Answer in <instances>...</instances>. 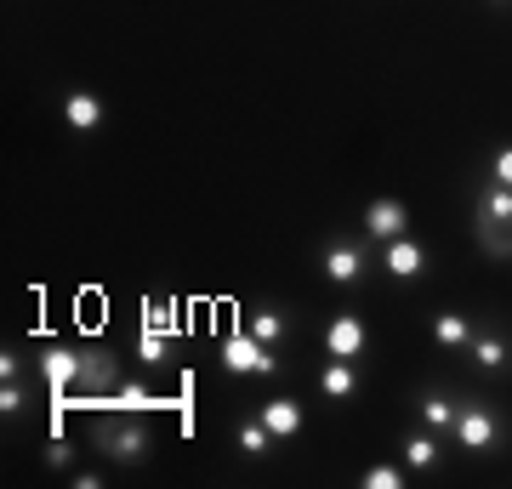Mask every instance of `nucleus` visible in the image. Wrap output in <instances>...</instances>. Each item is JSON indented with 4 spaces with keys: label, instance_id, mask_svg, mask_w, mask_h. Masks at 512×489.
<instances>
[{
    "label": "nucleus",
    "instance_id": "nucleus-1",
    "mask_svg": "<svg viewBox=\"0 0 512 489\" xmlns=\"http://www.w3.org/2000/svg\"><path fill=\"white\" fill-rule=\"evenodd\" d=\"M86 438H92V450L109 455L114 467H143L148 455H154V427L143 416H131V410H120V416H92L86 421Z\"/></svg>",
    "mask_w": 512,
    "mask_h": 489
},
{
    "label": "nucleus",
    "instance_id": "nucleus-2",
    "mask_svg": "<svg viewBox=\"0 0 512 489\" xmlns=\"http://www.w3.org/2000/svg\"><path fill=\"white\" fill-rule=\"evenodd\" d=\"M473 234L490 256H512V188L484 182L473 200Z\"/></svg>",
    "mask_w": 512,
    "mask_h": 489
},
{
    "label": "nucleus",
    "instance_id": "nucleus-3",
    "mask_svg": "<svg viewBox=\"0 0 512 489\" xmlns=\"http://www.w3.org/2000/svg\"><path fill=\"white\" fill-rule=\"evenodd\" d=\"M450 438H456V444H461L467 455H490V450H501V438H507V427H501V410H495L490 399H461Z\"/></svg>",
    "mask_w": 512,
    "mask_h": 489
},
{
    "label": "nucleus",
    "instance_id": "nucleus-4",
    "mask_svg": "<svg viewBox=\"0 0 512 489\" xmlns=\"http://www.w3.org/2000/svg\"><path fill=\"white\" fill-rule=\"evenodd\" d=\"M319 268H325L330 285H359V279L376 268V251H370L365 234H336L325 251H319Z\"/></svg>",
    "mask_w": 512,
    "mask_h": 489
},
{
    "label": "nucleus",
    "instance_id": "nucleus-5",
    "mask_svg": "<svg viewBox=\"0 0 512 489\" xmlns=\"http://www.w3.org/2000/svg\"><path fill=\"white\" fill-rule=\"evenodd\" d=\"M217 359H222V370H228V376H274V370H279L274 347L256 342V336H251L245 325H234L228 336H222Z\"/></svg>",
    "mask_w": 512,
    "mask_h": 489
},
{
    "label": "nucleus",
    "instance_id": "nucleus-6",
    "mask_svg": "<svg viewBox=\"0 0 512 489\" xmlns=\"http://www.w3.org/2000/svg\"><path fill=\"white\" fill-rule=\"evenodd\" d=\"M467 353H473V364L484 370V376H507V370H512V336L501 325H490V319H478V325H473Z\"/></svg>",
    "mask_w": 512,
    "mask_h": 489
},
{
    "label": "nucleus",
    "instance_id": "nucleus-7",
    "mask_svg": "<svg viewBox=\"0 0 512 489\" xmlns=\"http://www.w3.org/2000/svg\"><path fill=\"white\" fill-rule=\"evenodd\" d=\"M376 262H382L387 279L410 285V279H421V273H427V245H421L416 234H399V239H387V245H382V256H376Z\"/></svg>",
    "mask_w": 512,
    "mask_h": 489
},
{
    "label": "nucleus",
    "instance_id": "nucleus-8",
    "mask_svg": "<svg viewBox=\"0 0 512 489\" xmlns=\"http://www.w3.org/2000/svg\"><path fill=\"white\" fill-rule=\"evenodd\" d=\"M365 347H370V330H365L359 313H330V325H325L330 359H365Z\"/></svg>",
    "mask_w": 512,
    "mask_h": 489
},
{
    "label": "nucleus",
    "instance_id": "nucleus-9",
    "mask_svg": "<svg viewBox=\"0 0 512 489\" xmlns=\"http://www.w3.org/2000/svg\"><path fill=\"white\" fill-rule=\"evenodd\" d=\"M410 234V205L404 200H370L365 205V239L370 245H387V239Z\"/></svg>",
    "mask_w": 512,
    "mask_h": 489
},
{
    "label": "nucleus",
    "instance_id": "nucleus-10",
    "mask_svg": "<svg viewBox=\"0 0 512 489\" xmlns=\"http://www.w3.org/2000/svg\"><path fill=\"white\" fill-rule=\"evenodd\" d=\"M80 370H86V353L80 347H46L40 353V376L52 393H74L80 387Z\"/></svg>",
    "mask_w": 512,
    "mask_h": 489
},
{
    "label": "nucleus",
    "instance_id": "nucleus-11",
    "mask_svg": "<svg viewBox=\"0 0 512 489\" xmlns=\"http://www.w3.org/2000/svg\"><path fill=\"white\" fill-rule=\"evenodd\" d=\"M103 120H109V109H103V97H97V91H69V97H63V126H69L74 137L103 131Z\"/></svg>",
    "mask_w": 512,
    "mask_h": 489
},
{
    "label": "nucleus",
    "instance_id": "nucleus-12",
    "mask_svg": "<svg viewBox=\"0 0 512 489\" xmlns=\"http://www.w3.org/2000/svg\"><path fill=\"white\" fill-rule=\"evenodd\" d=\"M416 410H421V427H427V433L450 438V427H456V410H461V399L450 393V387H427V393L416 399Z\"/></svg>",
    "mask_w": 512,
    "mask_h": 489
},
{
    "label": "nucleus",
    "instance_id": "nucleus-13",
    "mask_svg": "<svg viewBox=\"0 0 512 489\" xmlns=\"http://www.w3.org/2000/svg\"><path fill=\"white\" fill-rule=\"evenodd\" d=\"M256 416L268 421V433H274L279 444H291V438L308 427V410H302V399H268L262 410H256Z\"/></svg>",
    "mask_w": 512,
    "mask_h": 489
},
{
    "label": "nucleus",
    "instance_id": "nucleus-14",
    "mask_svg": "<svg viewBox=\"0 0 512 489\" xmlns=\"http://www.w3.org/2000/svg\"><path fill=\"white\" fill-rule=\"evenodd\" d=\"M359 359H330L325 370H319V393H325L330 404H348L353 393H359Z\"/></svg>",
    "mask_w": 512,
    "mask_h": 489
},
{
    "label": "nucleus",
    "instance_id": "nucleus-15",
    "mask_svg": "<svg viewBox=\"0 0 512 489\" xmlns=\"http://www.w3.org/2000/svg\"><path fill=\"white\" fill-rule=\"evenodd\" d=\"M399 455H404V467L410 472H433L444 461V438L439 433H404Z\"/></svg>",
    "mask_w": 512,
    "mask_h": 489
},
{
    "label": "nucleus",
    "instance_id": "nucleus-16",
    "mask_svg": "<svg viewBox=\"0 0 512 489\" xmlns=\"http://www.w3.org/2000/svg\"><path fill=\"white\" fill-rule=\"evenodd\" d=\"M234 444H239V455H245V461H268L279 438L268 433V421H262V416H245V421L234 427Z\"/></svg>",
    "mask_w": 512,
    "mask_h": 489
},
{
    "label": "nucleus",
    "instance_id": "nucleus-17",
    "mask_svg": "<svg viewBox=\"0 0 512 489\" xmlns=\"http://www.w3.org/2000/svg\"><path fill=\"white\" fill-rule=\"evenodd\" d=\"M120 381H126V370H120V359H114V353H86L80 387H103V393H120Z\"/></svg>",
    "mask_w": 512,
    "mask_h": 489
},
{
    "label": "nucleus",
    "instance_id": "nucleus-18",
    "mask_svg": "<svg viewBox=\"0 0 512 489\" xmlns=\"http://www.w3.org/2000/svg\"><path fill=\"white\" fill-rule=\"evenodd\" d=\"M177 342H183V336H171V330L143 325V336H137V359H143L148 370H165V364H171V353H177Z\"/></svg>",
    "mask_w": 512,
    "mask_h": 489
},
{
    "label": "nucleus",
    "instance_id": "nucleus-19",
    "mask_svg": "<svg viewBox=\"0 0 512 489\" xmlns=\"http://www.w3.org/2000/svg\"><path fill=\"white\" fill-rule=\"evenodd\" d=\"M433 336H439V347H450V353H467V342H473V319L444 308L439 319H433Z\"/></svg>",
    "mask_w": 512,
    "mask_h": 489
},
{
    "label": "nucleus",
    "instance_id": "nucleus-20",
    "mask_svg": "<svg viewBox=\"0 0 512 489\" xmlns=\"http://www.w3.org/2000/svg\"><path fill=\"white\" fill-rule=\"evenodd\" d=\"M245 330H251L256 342H268V347H274L279 336H291V313H279V308H256L251 319H245Z\"/></svg>",
    "mask_w": 512,
    "mask_h": 489
},
{
    "label": "nucleus",
    "instance_id": "nucleus-21",
    "mask_svg": "<svg viewBox=\"0 0 512 489\" xmlns=\"http://www.w3.org/2000/svg\"><path fill=\"white\" fill-rule=\"evenodd\" d=\"M29 410H35L29 387H23V381H0V416H6V421H23Z\"/></svg>",
    "mask_w": 512,
    "mask_h": 489
},
{
    "label": "nucleus",
    "instance_id": "nucleus-22",
    "mask_svg": "<svg viewBox=\"0 0 512 489\" xmlns=\"http://www.w3.org/2000/svg\"><path fill=\"white\" fill-rule=\"evenodd\" d=\"M143 325H154V330H171V336H183V319H177V302H143Z\"/></svg>",
    "mask_w": 512,
    "mask_h": 489
},
{
    "label": "nucleus",
    "instance_id": "nucleus-23",
    "mask_svg": "<svg viewBox=\"0 0 512 489\" xmlns=\"http://www.w3.org/2000/svg\"><path fill=\"white\" fill-rule=\"evenodd\" d=\"M365 489H404V467H393V461H376V467L359 478Z\"/></svg>",
    "mask_w": 512,
    "mask_h": 489
},
{
    "label": "nucleus",
    "instance_id": "nucleus-24",
    "mask_svg": "<svg viewBox=\"0 0 512 489\" xmlns=\"http://www.w3.org/2000/svg\"><path fill=\"white\" fill-rule=\"evenodd\" d=\"M484 182H501V188H512V148H495L490 177H484Z\"/></svg>",
    "mask_w": 512,
    "mask_h": 489
},
{
    "label": "nucleus",
    "instance_id": "nucleus-25",
    "mask_svg": "<svg viewBox=\"0 0 512 489\" xmlns=\"http://www.w3.org/2000/svg\"><path fill=\"white\" fill-rule=\"evenodd\" d=\"M0 381H23V353H12V347L0 353Z\"/></svg>",
    "mask_w": 512,
    "mask_h": 489
},
{
    "label": "nucleus",
    "instance_id": "nucleus-26",
    "mask_svg": "<svg viewBox=\"0 0 512 489\" xmlns=\"http://www.w3.org/2000/svg\"><path fill=\"white\" fill-rule=\"evenodd\" d=\"M46 461H52L57 472H69V467H74V444H63V438H57V444H52V455H46Z\"/></svg>",
    "mask_w": 512,
    "mask_h": 489
},
{
    "label": "nucleus",
    "instance_id": "nucleus-27",
    "mask_svg": "<svg viewBox=\"0 0 512 489\" xmlns=\"http://www.w3.org/2000/svg\"><path fill=\"white\" fill-rule=\"evenodd\" d=\"M495 6H507V0H495Z\"/></svg>",
    "mask_w": 512,
    "mask_h": 489
}]
</instances>
